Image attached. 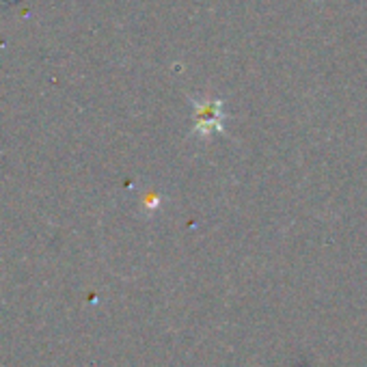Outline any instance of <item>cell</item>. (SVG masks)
<instances>
[{
	"label": "cell",
	"mask_w": 367,
	"mask_h": 367,
	"mask_svg": "<svg viewBox=\"0 0 367 367\" xmlns=\"http://www.w3.org/2000/svg\"><path fill=\"white\" fill-rule=\"evenodd\" d=\"M222 130V108L220 102H205L197 106V123H195V134L199 136H210L214 132Z\"/></svg>",
	"instance_id": "obj_1"
},
{
	"label": "cell",
	"mask_w": 367,
	"mask_h": 367,
	"mask_svg": "<svg viewBox=\"0 0 367 367\" xmlns=\"http://www.w3.org/2000/svg\"><path fill=\"white\" fill-rule=\"evenodd\" d=\"M162 201H164L162 193L149 191V193H145V195H143V199H141V205H143V210H145L147 214H154V212H158V210H160Z\"/></svg>",
	"instance_id": "obj_2"
}]
</instances>
